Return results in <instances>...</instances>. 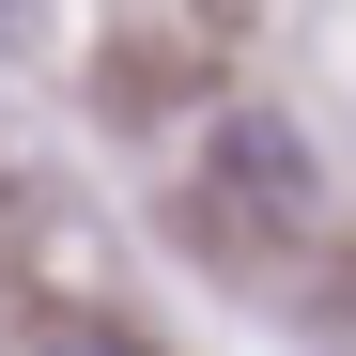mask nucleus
Wrapping results in <instances>:
<instances>
[{"label":"nucleus","mask_w":356,"mask_h":356,"mask_svg":"<svg viewBox=\"0 0 356 356\" xmlns=\"http://www.w3.org/2000/svg\"><path fill=\"white\" fill-rule=\"evenodd\" d=\"M47 356H140V341H108V325H63V341H47Z\"/></svg>","instance_id":"1"}]
</instances>
